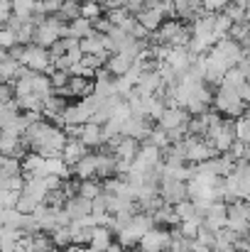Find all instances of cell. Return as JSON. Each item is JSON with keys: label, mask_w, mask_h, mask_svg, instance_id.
Returning <instances> with one entry per match:
<instances>
[{"label": "cell", "mask_w": 250, "mask_h": 252, "mask_svg": "<svg viewBox=\"0 0 250 252\" xmlns=\"http://www.w3.org/2000/svg\"><path fill=\"white\" fill-rule=\"evenodd\" d=\"M2 228H7V230H20V228H22V213H20L17 208H10V211H5Z\"/></svg>", "instance_id": "17"}, {"label": "cell", "mask_w": 250, "mask_h": 252, "mask_svg": "<svg viewBox=\"0 0 250 252\" xmlns=\"http://www.w3.org/2000/svg\"><path fill=\"white\" fill-rule=\"evenodd\" d=\"M17 201H20V191H0V208L5 211L17 208Z\"/></svg>", "instance_id": "18"}, {"label": "cell", "mask_w": 250, "mask_h": 252, "mask_svg": "<svg viewBox=\"0 0 250 252\" xmlns=\"http://www.w3.org/2000/svg\"><path fill=\"white\" fill-rule=\"evenodd\" d=\"M135 20H138L147 32H152V30H157V27L162 25V7H157V10H143L140 15H135Z\"/></svg>", "instance_id": "11"}, {"label": "cell", "mask_w": 250, "mask_h": 252, "mask_svg": "<svg viewBox=\"0 0 250 252\" xmlns=\"http://www.w3.org/2000/svg\"><path fill=\"white\" fill-rule=\"evenodd\" d=\"M160 198L167 206H177L181 201H189L186 184L179 181V179H160Z\"/></svg>", "instance_id": "2"}, {"label": "cell", "mask_w": 250, "mask_h": 252, "mask_svg": "<svg viewBox=\"0 0 250 252\" xmlns=\"http://www.w3.org/2000/svg\"><path fill=\"white\" fill-rule=\"evenodd\" d=\"M88 152H91V150L83 145L81 140H67V147H64V152H62V162L71 169L74 164H79Z\"/></svg>", "instance_id": "8"}, {"label": "cell", "mask_w": 250, "mask_h": 252, "mask_svg": "<svg viewBox=\"0 0 250 252\" xmlns=\"http://www.w3.org/2000/svg\"><path fill=\"white\" fill-rule=\"evenodd\" d=\"M52 243H54L57 250L71 248V230H69V225H67V228H57V230L52 233Z\"/></svg>", "instance_id": "16"}, {"label": "cell", "mask_w": 250, "mask_h": 252, "mask_svg": "<svg viewBox=\"0 0 250 252\" xmlns=\"http://www.w3.org/2000/svg\"><path fill=\"white\" fill-rule=\"evenodd\" d=\"M209 135H211V140L216 142V150H228L231 145H233V140H236V127H233V123H221V120H216L214 125H211V130H209Z\"/></svg>", "instance_id": "4"}, {"label": "cell", "mask_w": 250, "mask_h": 252, "mask_svg": "<svg viewBox=\"0 0 250 252\" xmlns=\"http://www.w3.org/2000/svg\"><path fill=\"white\" fill-rule=\"evenodd\" d=\"M133 64H135V62H133L128 54L118 52V54H110V59H108V64H106V71L113 74L115 79H120V76H125V74L133 69Z\"/></svg>", "instance_id": "10"}, {"label": "cell", "mask_w": 250, "mask_h": 252, "mask_svg": "<svg viewBox=\"0 0 250 252\" xmlns=\"http://www.w3.org/2000/svg\"><path fill=\"white\" fill-rule=\"evenodd\" d=\"M101 15H103L101 2H81V17H86V20H96V17H101Z\"/></svg>", "instance_id": "19"}, {"label": "cell", "mask_w": 250, "mask_h": 252, "mask_svg": "<svg viewBox=\"0 0 250 252\" xmlns=\"http://www.w3.org/2000/svg\"><path fill=\"white\" fill-rule=\"evenodd\" d=\"M101 159H103V152H88L79 164L71 167V174H74L76 179H81V181L83 179H96L98 167H101Z\"/></svg>", "instance_id": "5"}, {"label": "cell", "mask_w": 250, "mask_h": 252, "mask_svg": "<svg viewBox=\"0 0 250 252\" xmlns=\"http://www.w3.org/2000/svg\"><path fill=\"white\" fill-rule=\"evenodd\" d=\"M218 108H221V110H226V113H231V115H236V113H241V110H243L241 98H238L233 91H223V93H221V98H218Z\"/></svg>", "instance_id": "15"}, {"label": "cell", "mask_w": 250, "mask_h": 252, "mask_svg": "<svg viewBox=\"0 0 250 252\" xmlns=\"http://www.w3.org/2000/svg\"><path fill=\"white\" fill-rule=\"evenodd\" d=\"M2 218H5V208H0V228H2Z\"/></svg>", "instance_id": "21"}, {"label": "cell", "mask_w": 250, "mask_h": 252, "mask_svg": "<svg viewBox=\"0 0 250 252\" xmlns=\"http://www.w3.org/2000/svg\"><path fill=\"white\" fill-rule=\"evenodd\" d=\"M169 245H172V235H169V230H162V228H152V230H147L145 235H143V240H140V250L143 252H169Z\"/></svg>", "instance_id": "3"}, {"label": "cell", "mask_w": 250, "mask_h": 252, "mask_svg": "<svg viewBox=\"0 0 250 252\" xmlns=\"http://www.w3.org/2000/svg\"><path fill=\"white\" fill-rule=\"evenodd\" d=\"M103 252H123V248H120V245H118V243H113V245H110V248H108V250H103Z\"/></svg>", "instance_id": "20"}, {"label": "cell", "mask_w": 250, "mask_h": 252, "mask_svg": "<svg viewBox=\"0 0 250 252\" xmlns=\"http://www.w3.org/2000/svg\"><path fill=\"white\" fill-rule=\"evenodd\" d=\"M115 243V233L110 230V225H96L93 233H91V250L93 252H103L108 250L110 245Z\"/></svg>", "instance_id": "7"}, {"label": "cell", "mask_w": 250, "mask_h": 252, "mask_svg": "<svg viewBox=\"0 0 250 252\" xmlns=\"http://www.w3.org/2000/svg\"><path fill=\"white\" fill-rule=\"evenodd\" d=\"M91 32H93V27H91V20H86V17H76V20L69 22V37L71 39L81 42L83 37H88Z\"/></svg>", "instance_id": "14"}, {"label": "cell", "mask_w": 250, "mask_h": 252, "mask_svg": "<svg viewBox=\"0 0 250 252\" xmlns=\"http://www.w3.org/2000/svg\"><path fill=\"white\" fill-rule=\"evenodd\" d=\"M79 140H81L91 152L101 150V147L106 145V140H103V127L96 125V123H86V125H81V137H79Z\"/></svg>", "instance_id": "6"}, {"label": "cell", "mask_w": 250, "mask_h": 252, "mask_svg": "<svg viewBox=\"0 0 250 252\" xmlns=\"http://www.w3.org/2000/svg\"><path fill=\"white\" fill-rule=\"evenodd\" d=\"M186 125H189V113L177 108V105L165 108V113L157 120V127L165 130V132H186Z\"/></svg>", "instance_id": "1"}, {"label": "cell", "mask_w": 250, "mask_h": 252, "mask_svg": "<svg viewBox=\"0 0 250 252\" xmlns=\"http://www.w3.org/2000/svg\"><path fill=\"white\" fill-rule=\"evenodd\" d=\"M64 211H67V216H69L71 223L83 220L86 216H91V201H88V198H81V196H71V198L67 201Z\"/></svg>", "instance_id": "9"}, {"label": "cell", "mask_w": 250, "mask_h": 252, "mask_svg": "<svg viewBox=\"0 0 250 252\" xmlns=\"http://www.w3.org/2000/svg\"><path fill=\"white\" fill-rule=\"evenodd\" d=\"M15 252H27V250H25V248H22V245H20V248H17V250H15Z\"/></svg>", "instance_id": "22"}, {"label": "cell", "mask_w": 250, "mask_h": 252, "mask_svg": "<svg viewBox=\"0 0 250 252\" xmlns=\"http://www.w3.org/2000/svg\"><path fill=\"white\" fill-rule=\"evenodd\" d=\"M35 2H42V0H35Z\"/></svg>", "instance_id": "23"}, {"label": "cell", "mask_w": 250, "mask_h": 252, "mask_svg": "<svg viewBox=\"0 0 250 252\" xmlns=\"http://www.w3.org/2000/svg\"><path fill=\"white\" fill-rule=\"evenodd\" d=\"M101 193H103V184H101V181H96V179H83V181H79V193H76V196L93 201V198H98Z\"/></svg>", "instance_id": "13"}, {"label": "cell", "mask_w": 250, "mask_h": 252, "mask_svg": "<svg viewBox=\"0 0 250 252\" xmlns=\"http://www.w3.org/2000/svg\"><path fill=\"white\" fill-rule=\"evenodd\" d=\"M20 240H22V233L20 230L0 228V252H15L20 248Z\"/></svg>", "instance_id": "12"}]
</instances>
